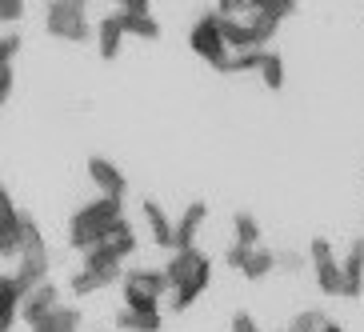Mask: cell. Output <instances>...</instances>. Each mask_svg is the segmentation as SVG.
I'll return each instance as SVG.
<instances>
[{"instance_id":"13","label":"cell","mask_w":364,"mask_h":332,"mask_svg":"<svg viewBox=\"0 0 364 332\" xmlns=\"http://www.w3.org/2000/svg\"><path fill=\"white\" fill-rule=\"evenodd\" d=\"M60 304V289H56L53 280H44V284H36L28 296H24V304H21V316H24V324L28 328H36V324L48 316V312Z\"/></svg>"},{"instance_id":"20","label":"cell","mask_w":364,"mask_h":332,"mask_svg":"<svg viewBox=\"0 0 364 332\" xmlns=\"http://www.w3.org/2000/svg\"><path fill=\"white\" fill-rule=\"evenodd\" d=\"M272 272H277V252L264 248V245L252 248V257L245 260V268H240V277L245 280H264V277H272Z\"/></svg>"},{"instance_id":"21","label":"cell","mask_w":364,"mask_h":332,"mask_svg":"<svg viewBox=\"0 0 364 332\" xmlns=\"http://www.w3.org/2000/svg\"><path fill=\"white\" fill-rule=\"evenodd\" d=\"M260 80H264L272 92L277 88H284V60H280V53H272V48H264V65H260Z\"/></svg>"},{"instance_id":"12","label":"cell","mask_w":364,"mask_h":332,"mask_svg":"<svg viewBox=\"0 0 364 332\" xmlns=\"http://www.w3.org/2000/svg\"><path fill=\"white\" fill-rule=\"evenodd\" d=\"M88 181L100 188V196H120L124 200V193H129V181H124L120 164H112L108 156H92L88 161Z\"/></svg>"},{"instance_id":"15","label":"cell","mask_w":364,"mask_h":332,"mask_svg":"<svg viewBox=\"0 0 364 332\" xmlns=\"http://www.w3.org/2000/svg\"><path fill=\"white\" fill-rule=\"evenodd\" d=\"M204 220H208V204L193 200L181 216H176V248H196V236H200Z\"/></svg>"},{"instance_id":"26","label":"cell","mask_w":364,"mask_h":332,"mask_svg":"<svg viewBox=\"0 0 364 332\" xmlns=\"http://www.w3.org/2000/svg\"><path fill=\"white\" fill-rule=\"evenodd\" d=\"M216 12H225V16H245V12H252V0H216Z\"/></svg>"},{"instance_id":"18","label":"cell","mask_w":364,"mask_h":332,"mask_svg":"<svg viewBox=\"0 0 364 332\" xmlns=\"http://www.w3.org/2000/svg\"><path fill=\"white\" fill-rule=\"evenodd\" d=\"M21 304H24V292L16 289V280L4 272V277H0V332H12Z\"/></svg>"},{"instance_id":"25","label":"cell","mask_w":364,"mask_h":332,"mask_svg":"<svg viewBox=\"0 0 364 332\" xmlns=\"http://www.w3.org/2000/svg\"><path fill=\"white\" fill-rule=\"evenodd\" d=\"M21 16H24V0H0V21H4V28H12Z\"/></svg>"},{"instance_id":"6","label":"cell","mask_w":364,"mask_h":332,"mask_svg":"<svg viewBox=\"0 0 364 332\" xmlns=\"http://www.w3.org/2000/svg\"><path fill=\"white\" fill-rule=\"evenodd\" d=\"M120 292H124V304H132V309H161L172 284L164 268H129L120 280Z\"/></svg>"},{"instance_id":"17","label":"cell","mask_w":364,"mask_h":332,"mask_svg":"<svg viewBox=\"0 0 364 332\" xmlns=\"http://www.w3.org/2000/svg\"><path fill=\"white\" fill-rule=\"evenodd\" d=\"M364 292V236H356L344 257V296L356 300Z\"/></svg>"},{"instance_id":"28","label":"cell","mask_w":364,"mask_h":332,"mask_svg":"<svg viewBox=\"0 0 364 332\" xmlns=\"http://www.w3.org/2000/svg\"><path fill=\"white\" fill-rule=\"evenodd\" d=\"M12 97V60H0V100Z\"/></svg>"},{"instance_id":"24","label":"cell","mask_w":364,"mask_h":332,"mask_svg":"<svg viewBox=\"0 0 364 332\" xmlns=\"http://www.w3.org/2000/svg\"><path fill=\"white\" fill-rule=\"evenodd\" d=\"M252 248H257V245H248V240H232V245H228V252H225V264L240 272V268H245V260L252 257Z\"/></svg>"},{"instance_id":"29","label":"cell","mask_w":364,"mask_h":332,"mask_svg":"<svg viewBox=\"0 0 364 332\" xmlns=\"http://www.w3.org/2000/svg\"><path fill=\"white\" fill-rule=\"evenodd\" d=\"M232 332H264V328H260L248 312H236V316H232Z\"/></svg>"},{"instance_id":"9","label":"cell","mask_w":364,"mask_h":332,"mask_svg":"<svg viewBox=\"0 0 364 332\" xmlns=\"http://www.w3.org/2000/svg\"><path fill=\"white\" fill-rule=\"evenodd\" d=\"M117 280H124V268H120V264H97V260H80L76 277L68 280V289H73L76 296H92V292L112 289Z\"/></svg>"},{"instance_id":"27","label":"cell","mask_w":364,"mask_h":332,"mask_svg":"<svg viewBox=\"0 0 364 332\" xmlns=\"http://www.w3.org/2000/svg\"><path fill=\"white\" fill-rule=\"evenodd\" d=\"M16 53H21V33H12L9 28V33L0 36V60H12Z\"/></svg>"},{"instance_id":"1","label":"cell","mask_w":364,"mask_h":332,"mask_svg":"<svg viewBox=\"0 0 364 332\" xmlns=\"http://www.w3.org/2000/svg\"><path fill=\"white\" fill-rule=\"evenodd\" d=\"M164 272H168V284H172L168 296L176 312L193 309L196 300L208 292V284H213V260L204 257L200 248H172Z\"/></svg>"},{"instance_id":"8","label":"cell","mask_w":364,"mask_h":332,"mask_svg":"<svg viewBox=\"0 0 364 332\" xmlns=\"http://www.w3.org/2000/svg\"><path fill=\"white\" fill-rule=\"evenodd\" d=\"M132 252H136V228H132L129 220H120V225L112 228L97 248L80 252V260H97V264H124Z\"/></svg>"},{"instance_id":"22","label":"cell","mask_w":364,"mask_h":332,"mask_svg":"<svg viewBox=\"0 0 364 332\" xmlns=\"http://www.w3.org/2000/svg\"><path fill=\"white\" fill-rule=\"evenodd\" d=\"M232 232H236V240L260 245V225H257V216H252V213H236L232 216Z\"/></svg>"},{"instance_id":"5","label":"cell","mask_w":364,"mask_h":332,"mask_svg":"<svg viewBox=\"0 0 364 332\" xmlns=\"http://www.w3.org/2000/svg\"><path fill=\"white\" fill-rule=\"evenodd\" d=\"M188 44H193V53L200 56L208 68H225V60L232 56V44L225 41V28H220V12H200L193 24V33H188Z\"/></svg>"},{"instance_id":"4","label":"cell","mask_w":364,"mask_h":332,"mask_svg":"<svg viewBox=\"0 0 364 332\" xmlns=\"http://www.w3.org/2000/svg\"><path fill=\"white\" fill-rule=\"evenodd\" d=\"M85 4L88 0H48L44 4V33L56 36V41H65V44H85L92 36Z\"/></svg>"},{"instance_id":"10","label":"cell","mask_w":364,"mask_h":332,"mask_svg":"<svg viewBox=\"0 0 364 332\" xmlns=\"http://www.w3.org/2000/svg\"><path fill=\"white\" fill-rule=\"evenodd\" d=\"M24 248V213L12 204L9 193H0V257L21 260Z\"/></svg>"},{"instance_id":"11","label":"cell","mask_w":364,"mask_h":332,"mask_svg":"<svg viewBox=\"0 0 364 332\" xmlns=\"http://www.w3.org/2000/svg\"><path fill=\"white\" fill-rule=\"evenodd\" d=\"M124 36H129V16H124V9H112L105 21L97 24V53H100V60H117Z\"/></svg>"},{"instance_id":"32","label":"cell","mask_w":364,"mask_h":332,"mask_svg":"<svg viewBox=\"0 0 364 332\" xmlns=\"http://www.w3.org/2000/svg\"><path fill=\"white\" fill-rule=\"evenodd\" d=\"M324 332H344V328H341V324H336V321L328 316V321H324Z\"/></svg>"},{"instance_id":"23","label":"cell","mask_w":364,"mask_h":332,"mask_svg":"<svg viewBox=\"0 0 364 332\" xmlns=\"http://www.w3.org/2000/svg\"><path fill=\"white\" fill-rule=\"evenodd\" d=\"M252 9L277 16V21H289L292 12H296V0H252Z\"/></svg>"},{"instance_id":"3","label":"cell","mask_w":364,"mask_h":332,"mask_svg":"<svg viewBox=\"0 0 364 332\" xmlns=\"http://www.w3.org/2000/svg\"><path fill=\"white\" fill-rule=\"evenodd\" d=\"M220 28H225V41L232 44V53H245V48H268L272 36L280 33V21L257 9L245 12V16H225L220 12Z\"/></svg>"},{"instance_id":"16","label":"cell","mask_w":364,"mask_h":332,"mask_svg":"<svg viewBox=\"0 0 364 332\" xmlns=\"http://www.w3.org/2000/svg\"><path fill=\"white\" fill-rule=\"evenodd\" d=\"M112 324L120 332H161L164 321H161V309H132V304H124Z\"/></svg>"},{"instance_id":"7","label":"cell","mask_w":364,"mask_h":332,"mask_svg":"<svg viewBox=\"0 0 364 332\" xmlns=\"http://www.w3.org/2000/svg\"><path fill=\"white\" fill-rule=\"evenodd\" d=\"M309 260L324 296H344V260H336V252H332V245L324 236H316L309 245Z\"/></svg>"},{"instance_id":"33","label":"cell","mask_w":364,"mask_h":332,"mask_svg":"<svg viewBox=\"0 0 364 332\" xmlns=\"http://www.w3.org/2000/svg\"><path fill=\"white\" fill-rule=\"evenodd\" d=\"M284 332H292V328H284Z\"/></svg>"},{"instance_id":"30","label":"cell","mask_w":364,"mask_h":332,"mask_svg":"<svg viewBox=\"0 0 364 332\" xmlns=\"http://www.w3.org/2000/svg\"><path fill=\"white\" fill-rule=\"evenodd\" d=\"M300 264H304L300 252H277V268H284V272H296Z\"/></svg>"},{"instance_id":"31","label":"cell","mask_w":364,"mask_h":332,"mask_svg":"<svg viewBox=\"0 0 364 332\" xmlns=\"http://www.w3.org/2000/svg\"><path fill=\"white\" fill-rule=\"evenodd\" d=\"M117 9H124V12H152V4L149 0H112Z\"/></svg>"},{"instance_id":"2","label":"cell","mask_w":364,"mask_h":332,"mask_svg":"<svg viewBox=\"0 0 364 332\" xmlns=\"http://www.w3.org/2000/svg\"><path fill=\"white\" fill-rule=\"evenodd\" d=\"M120 220H124V200H120V196H97V200L80 204V208L68 216V245H73L76 252H88V248H97Z\"/></svg>"},{"instance_id":"19","label":"cell","mask_w":364,"mask_h":332,"mask_svg":"<svg viewBox=\"0 0 364 332\" xmlns=\"http://www.w3.org/2000/svg\"><path fill=\"white\" fill-rule=\"evenodd\" d=\"M33 332H80V309H68V304H56Z\"/></svg>"},{"instance_id":"14","label":"cell","mask_w":364,"mask_h":332,"mask_svg":"<svg viewBox=\"0 0 364 332\" xmlns=\"http://www.w3.org/2000/svg\"><path fill=\"white\" fill-rule=\"evenodd\" d=\"M140 213H144V225H149V236L156 248H176V225L168 220V213L161 208V200H140Z\"/></svg>"}]
</instances>
